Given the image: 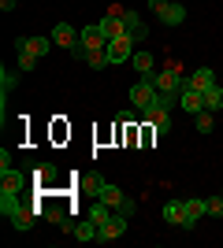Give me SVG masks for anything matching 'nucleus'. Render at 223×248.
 Returning a JSON list of instances; mask_svg holds the SVG:
<instances>
[{
	"instance_id": "obj_1",
	"label": "nucleus",
	"mask_w": 223,
	"mask_h": 248,
	"mask_svg": "<svg viewBox=\"0 0 223 248\" xmlns=\"http://www.w3.org/2000/svg\"><path fill=\"white\" fill-rule=\"evenodd\" d=\"M74 56H82V60H89L93 52H108V37L101 33V26L97 22H89V26H78V41L71 45Z\"/></svg>"
},
{
	"instance_id": "obj_2",
	"label": "nucleus",
	"mask_w": 223,
	"mask_h": 248,
	"mask_svg": "<svg viewBox=\"0 0 223 248\" xmlns=\"http://www.w3.org/2000/svg\"><path fill=\"white\" fill-rule=\"evenodd\" d=\"M156 89L168 93V96H182V89H190V82H186V74L175 63H168L164 71H156Z\"/></svg>"
},
{
	"instance_id": "obj_3",
	"label": "nucleus",
	"mask_w": 223,
	"mask_h": 248,
	"mask_svg": "<svg viewBox=\"0 0 223 248\" xmlns=\"http://www.w3.org/2000/svg\"><path fill=\"white\" fill-rule=\"evenodd\" d=\"M149 8L156 11V19L164 26H182L186 22V4L182 0H149Z\"/></svg>"
},
{
	"instance_id": "obj_4",
	"label": "nucleus",
	"mask_w": 223,
	"mask_h": 248,
	"mask_svg": "<svg viewBox=\"0 0 223 248\" xmlns=\"http://www.w3.org/2000/svg\"><path fill=\"white\" fill-rule=\"evenodd\" d=\"M153 96H156V71H149V74H138V82L130 85V104H134V108H145L149 100H153Z\"/></svg>"
},
{
	"instance_id": "obj_5",
	"label": "nucleus",
	"mask_w": 223,
	"mask_h": 248,
	"mask_svg": "<svg viewBox=\"0 0 223 248\" xmlns=\"http://www.w3.org/2000/svg\"><path fill=\"white\" fill-rule=\"evenodd\" d=\"M134 45H138V41H134L130 33H119L116 41H108V60H112V63H130V60H134V52H138Z\"/></svg>"
},
{
	"instance_id": "obj_6",
	"label": "nucleus",
	"mask_w": 223,
	"mask_h": 248,
	"mask_svg": "<svg viewBox=\"0 0 223 248\" xmlns=\"http://www.w3.org/2000/svg\"><path fill=\"white\" fill-rule=\"evenodd\" d=\"M127 222H130V218L123 215V211H112V218H108L104 226L97 230V241H101V245H108V241H119L123 233H127Z\"/></svg>"
},
{
	"instance_id": "obj_7",
	"label": "nucleus",
	"mask_w": 223,
	"mask_h": 248,
	"mask_svg": "<svg viewBox=\"0 0 223 248\" xmlns=\"http://www.w3.org/2000/svg\"><path fill=\"white\" fill-rule=\"evenodd\" d=\"M97 26H101V33H104L108 41H116L119 33H127V19H123V11H108Z\"/></svg>"
},
{
	"instance_id": "obj_8",
	"label": "nucleus",
	"mask_w": 223,
	"mask_h": 248,
	"mask_svg": "<svg viewBox=\"0 0 223 248\" xmlns=\"http://www.w3.org/2000/svg\"><path fill=\"white\" fill-rule=\"evenodd\" d=\"M49 48H52V37H15V52H30L37 60H41Z\"/></svg>"
},
{
	"instance_id": "obj_9",
	"label": "nucleus",
	"mask_w": 223,
	"mask_h": 248,
	"mask_svg": "<svg viewBox=\"0 0 223 248\" xmlns=\"http://www.w3.org/2000/svg\"><path fill=\"white\" fill-rule=\"evenodd\" d=\"M49 37H52V45H60V48H71V45L78 41V26H71V22H56Z\"/></svg>"
},
{
	"instance_id": "obj_10",
	"label": "nucleus",
	"mask_w": 223,
	"mask_h": 248,
	"mask_svg": "<svg viewBox=\"0 0 223 248\" xmlns=\"http://www.w3.org/2000/svg\"><path fill=\"white\" fill-rule=\"evenodd\" d=\"M186 82H190V89L205 93V89H212V85H216V71H212V67H197V71L186 74Z\"/></svg>"
},
{
	"instance_id": "obj_11",
	"label": "nucleus",
	"mask_w": 223,
	"mask_h": 248,
	"mask_svg": "<svg viewBox=\"0 0 223 248\" xmlns=\"http://www.w3.org/2000/svg\"><path fill=\"white\" fill-rule=\"evenodd\" d=\"M205 215H208V200L190 197V200H186V222H182V226H186V230H193V226H197V222H201Z\"/></svg>"
},
{
	"instance_id": "obj_12",
	"label": "nucleus",
	"mask_w": 223,
	"mask_h": 248,
	"mask_svg": "<svg viewBox=\"0 0 223 248\" xmlns=\"http://www.w3.org/2000/svg\"><path fill=\"white\" fill-rule=\"evenodd\" d=\"M37 218H41V215H37V207H34V204H22L19 211H15V215L8 218V222H11L15 230H22V233H26V230H30L34 222H37Z\"/></svg>"
},
{
	"instance_id": "obj_13",
	"label": "nucleus",
	"mask_w": 223,
	"mask_h": 248,
	"mask_svg": "<svg viewBox=\"0 0 223 248\" xmlns=\"http://www.w3.org/2000/svg\"><path fill=\"white\" fill-rule=\"evenodd\" d=\"M179 108L186 115H201L205 111V96L197 93V89H182V96H179Z\"/></svg>"
},
{
	"instance_id": "obj_14",
	"label": "nucleus",
	"mask_w": 223,
	"mask_h": 248,
	"mask_svg": "<svg viewBox=\"0 0 223 248\" xmlns=\"http://www.w3.org/2000/svg\"><path fill=\"white\" fill-rule=\"evenodd\" d=\"M22 186H26V178H22L15 167L0 170V193H22Z\"/></svg>"
},
{
	"instance_id": "obj_15",
	"label": "nucleus",
	"mask_w": 223,
	"mask_h": 248,
	"mask_svg": "<svg viewBox=\"0 0 223 248\" xmlns=\"http://www.w3.org/2000/svg\"><path fill=\"white\" fill-rule=\"evenodd\" d=\"M160 215H164V222H171V226H182V222H186V200H168Z\"/></svg>"
},
{
	"instance_id": "obj_16",
	"label": "nucleus",
	"mask_w": 223,
	"mask_h": 248,
	"mask_svg": "<svg viewBox=\"0 0 223 248\" xmlns=\"http://www.w3.org/2000/svg\"><path fill=\"white\" fill-rule=\"evenodd\" d=\"M97 200H104L108 207H119L123 200H127V193L119 186H112V182H101V189H97Z\"/></svg>"
},
{
	"instance_id": "obj_17",
	"label": "nucleus",
	"mask_w": 223,
	"mask_h": 248,
	"mask_svg": "<svg viewBox=\"0 0 223 248\" xmlns=\"http://www.w3.org/2000/svg\"><path fill=\"white\" fill-rule=\"evenodd\" d=\"M123 19H127V33L134 37V41H145V37H149V26L141 22L138 11H123Z\"/></svg>"
},
{
	"instance_id": "obj_18",
	"label": "nucleus",
	"mask_w": 223,
	"mask_h": 248,
	"mask_svg": "<svg viewBox=\"0 0 223 248\" xmlns=\"http://www.w3.org/2000/svg\"><path fill=\"white\" fill-rule=\"evenodd\" d=\"M97 222L93 218H82V222H74L71 226V233H74V241H82V245H89V241H97Z\"/></svg>"
},
{
	"instance_id": "obj_19",
	"label": "nucleus",
	"mask_w": 223,
	"mask_h": 248,
	"mask_svg": "<svg viewBox=\"0 0 223 248\" xmlns=\"http://www.w3.org/2000/svg\"><path fill=\"white\" fill-rule=\"evenodd\" d=\"M112 211H116V207H108V204H104V200H93V204L86 207V218H93L97 226H104L108 218H112Z\"/></svg>"
},
{
	"instance_id": "obj_20",
	"label": "nucleus",
	"mask_w": 223,
	"mask_h": 248,
	"mask_svg": "<svg viewBox=\"0 0 223 248\" xmlns=\"http://www.w3.org/2000/svg\"><path fill=\"white\" fill-rule=\"evenodd\" d=\"M56 174H60V170H56V163H41V167H34V182H37V186H52Z\"/></svg>"
},
{
	"instance_id": "obj_21",
	"label": "nucleus",
	"mask_w": 223,
	"mask_h": 248,
	"mask_svg": "<svg viewBox=\"0 0 223 248\" xmlns=\"http://www.w3.org/2000/svg\"><path fill=\"white\" fill-rule=\"evenodd\" d=\"M134 71L138 74H149V71H156V56H153V52H134Z\"/></svg>"
},
{
	"instance_id": "obj_22",
	"label": "nucleus",
	"mask_w": 223,
	"mask_h": 248,
	"mask_svg": "<svg viewBox=\"0 0 223 248\" xmlns=\"http://www.w3.org/2000/svg\"><path fill=\"white\" fill-rule=\"evenodd\" d=\"M22 207V200H19V193H0V215L4 218H11L15 211Z\"/></svg>"
},
{
	"instance_id": "obj_23",
	"label": "nucleus",
	"mask_w": 223,
	"mask_h": 248,
	"mask_svg": "<svg viewBox=\"0 0 223 248\" xmlns=\"http://www.w3.org/2000/svg\"><path fill=\"white\" fill-rule=\"evenodd\" d=\"M205 108H208V111H220V108H223V89H220V85H212V89H205Z\"/></svg>"
},
{
	"instance_id": "obj_24",
	"label": "nucleus",
	"mask_w": 223,
	"mask_h": 248,
	"mask_svg": "<svg viewBox=\"0 0 223 248\" xmlns=\"http://www.w3.org/2000/svg\"><path fill=\"white\" fill-rule=\"evenodd\" d=\"M212 123H216V111L205 108L201 115H193V126H197V134H212Z\"/></svg>"
},
{
	"instance_id": "obj_25",
	"label": "nucleus",
	"mask_w": 223,
	"mask_h": 248,
	"mask_svg": "<svg viewBox=\"0 0 223 248\" xmlns=\"http://www.w3.org/2000/svg\"><path fill=\"white\" fill-rule=\"evenodd\" d=\"M15 85H19V74H15V71H8V67H4V71H0V89H4V96H8L11 89H15Z\"/></svg>"
},
{
	"instance_id": "obj_26",
	"label": "nucleus",
	"mask_w": 223,
	"mask_h": 248,
	"mask_svg": "<svg viewBox=\"0 0 223 248\" xmlns=\"http://www.w3.org/2000/svg\"><path fill=\"white\" fill-rule=\"evenodd\" d=\"M45 218L56 222V226H64V222H67V215H64V207H60V204H45Z\"/></svg>"
},
{
	"instance_id": "obj_27",
	"label": "nucleus",
	"mask_w": 223,
	"mask_h": 248,
	"mask_svg": "<svg viewBox=\"0 0 223 248\" xmlns=\"http://www.w3.org/2000/svg\"><path fill=\"white\" fill-rule=\"evenodd\" d=\"M89 71H104V67H112V60H108V52H93V56H89Z\"/></svg>"
},
{
	"instance_id": "obj_28",
	"label": "nucleus",
	"mask_w": 223,
	"mask_h": 248,
	"mask_svg": "<svg viewBox=\"0 0 223 248\" xmlns=\"http://www.w3.org/2000/svg\"><path fill=\"white\" fill-rule=\"evenodd\" d=\"M208 215H212V218H223V193L208 197Z\"/></svg>"
},
{
	"instance_id": "obj_29",
	"label": "nucleus",
	"mask_w": 223,
	"mask_h": 248,
	"mask_svg": "<svg viewBox=\"0 0 223 248\" xmlns=\"http://www.w3.org/2000/svg\"><path fill=\"white\" fill-rule=\"evenodd\" d=\"M37 67V56H30V52H19V71H34Z\"/></svg>"
},
{
	"instance_id": "obj_30",
	"label": "nucleus",
	"mask_w": 223,
	"mask_h": 248,
	"mask_svg": "<svg viewBox=\"0 0 223 248\" xmlns=\"http://www.w3.org/2000/svg\"><path fill=\"white\" fill-rule=\"evenodd\" d=\"M116 211H123V215L130 218V215H134V211H138V200H130V197H127V200H123V204L116 207Z\"/></svg>"
},
{
	"instance_id": "obj_31",
	"label": "nucleus",
	"mask_w": 223,
	"mask_h": 248,
	"mask_svg": "<svg viewBox=\"0 0 223 248\" xmlns=\"http://www.w3.org/2000/svg\"><path fill=\"white\" fill-rule=\"evenodd\" d=\"M8 167H11V152L4 148V152H0V170H8Z\"/></svg>"
},
{
	"instance_id": "obj_32",
	"label": "nucleus",
	"mask_w": 223,
	"mask_h": 248,
	"mask_svg": "<svg viewBox=\"0 0 223 248\" xmlns=\"http://www.w3.org/2000/svg\"><path fill=\"white\" fill-rule=\"evenodd\" d=\"M19 8V0H0V11H15Z\"/></svg>"
},
{
	"instance_id": "obj_33",
	"label": "nucleus",
	"mask_w": 223,
	"mask_h": 248,
	"mask_svg": "<svg viewBox=\"0 0 223 248\" xmlns=\"http://www.w3.org/2000/svg\"><path fill=\"white\" fill-rule=\"evenodd\" d=\"M220 193H223V189H220Z\"/></svg>"
}]
</instances>
